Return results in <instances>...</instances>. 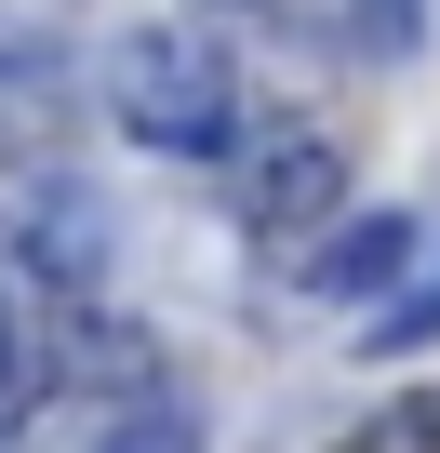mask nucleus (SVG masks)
Returning <instances> with one entry per match:
<instances>
[{"mask_svg": "<svg viewBox=\"0 0 440 453\" xmlns=\"http://www.w3.org/2000/svg\"><path fill=\"white\" fill-rule=\"evenodd\" d=\"M94 94H107V120H120L147 160H228V147H241V120H254V94H241L228 41H200V27H120Z\"/></svg>", "mask_w": 440, "mask_h": 453, "instance_id": "f257e3e1", "label": "nucleus"}, {"mask_svg": "<svg viewBox=\"0 0 440 453\" xmlns=\"http://www.w3.org/2000/svg\"><path fill=\"white\" fill-rule=\"evenodd\" d=\"M241 241H267V254H294V241H320V226L347 213V147H334V120H241Z\"/></svg>", "mask_w": 440, "mask_h": 453, "instance_id": "f03ea898", "label": "nucleus"}, {"mask_svg": "<svg viewBox=\"0 0 440 453\" xmlns=\"http://www.w3.org/2000/svg\"><path fill=\"white\" fill-rule=\"evenodd\" d=\"M413 267H427V226H413L400 200H374V213H334L320 241L294 254V294H307V307H387Z\"/></svg>", "mask_w": 440, "mask_h": 453, "instance_id": "7ed1b4c3", "label": "nucleus"}, {"mask_svg": "<svg viewBox=\"0 0 440 453\" xmlns=\"http://www.w3.org/2000/svg\"><path fill=\"white\" fill-rule=\"evenodd\" d=\"M81 134V54L67 41H0V160L14 173H54V147Z\"/></svg>", "mask_w": 440, "mask_h": 453, "instance_id": "20e7f679", "label": "nucleus"}, {"mask_svg": "<svg viewBox=\"0 0 440 453\" xmlns=\"http://www.w3.org/2000/svg\"><path fill=\"white\" fill-rule=\"evenodd\" d=\"M41 280H67V294H94L107 280V200H81V187H41V213H27V241H14Z\"/></svg>", "mask_w": 440, "mask_h": 453, "instance_id": "39448f33", "label": "nucleus"}, {"mask_svg": "<svg viewBox=\"0 0 440 453\" xmlns=\"http://www.w3.org/2000/svg\"><path fill=\"white\" fill-rule=\"evenodd\" d=\"M213 440V413L160 373V387H134V400H107V426H94V453H200Z\"/></svg>", "mask_w": 440, "mask_h": 453, "instance_id": "423d86ee", "label": "nucleus"}, {"mask_svg": "<svg viewBox=\"0 0 440 453\" xmlns=\"http://www.w3.org/2000/svg\"><path fill=\"white\" fill-rule=\"evenodd\" d=\"M334 453H440V387H400V400H374Z\"/></svg>", "mask_w": 440, "mask_h": 453, "instance_id": "0eeeda50", "label": "nucleus"}, {"mask_svg": "<svg viewBox=\"0 0 440 453\" xmlns=\"http://www.w3.org/2000/svg\"><path fill=\"white\" fill-rule=\"evenodd\" d=\"M374 360H413V347H440V267H413L387 307H374V334H360Z\"/></svg>", "mask_w": 440, "mask_h": 453, "instance_id": "6e6552de", "label": "nucleus"}]
</instances>
